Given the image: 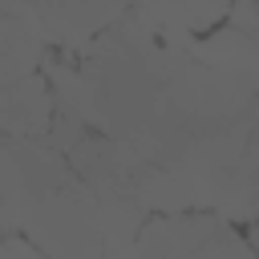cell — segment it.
I'll list each match as a JSON object with an SVG mask.
<instances>
[{"instance_id":"6da1fadb","label":"cell","mask_w":259,"mask_h":259,"mask_svg":"<svg viewBox=\"0 0 259 259\" xmlns=\"http://www.w3.org/2000/svg\"><path fill=\"white\" fill-rule=\"evenodd\" d=\"M130 259H251V251L223 219L170 214L138 235Z\"/></svg>"},{"instance_id":"7a4b0ae2","label":"cell","mask_w":259,"mask_h":259,"mask_svg":"<svg viewBox=\"0 0 259 259\" xmlns=\"http://www.w3.org/2000/svg\"><path fill=\"white\" fill-rule=\"evenodd\" d=\"M117 16H125L121 8H93V4H65V8H32V20L40 28V36L53 40H89L93 32H105V24H113Z\"/></svg>"},{"instance_id":"3957f363","label":"cell","mask_w":259,"mask_h":259,"mask_svg":"<svg viewBox=\"0 0 259 259\" xmlns=\"http://www.w3.org/2000/svg\"><path fill=\"white\" fill-rule=\"evenodd\" d=\"M0 259H49L40 247H32L24 235H8L0 239Z\"/></svg>"}]
</instances>
